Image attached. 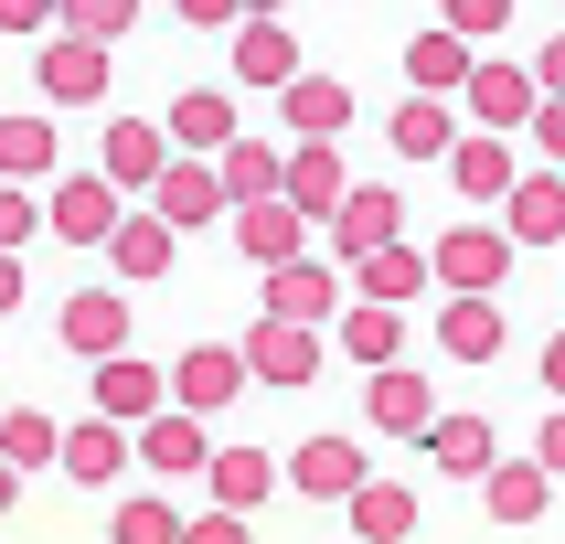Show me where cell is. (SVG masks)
Returning <instances> with one entry per match:
<instances>
[{
	"mask_svg": "<svg viewBox=\"0 0 565 544\" xmlns=\"http://www.w3.org/2000/svg\"><path fill=\"white\" fill-rule=\"evenodd\" d=\"M171 128H182V139H224V107H214V96H182V107H171Z\"/></svg>",
	"mask_w": 565,
	"mask_h": 544,
	"instance_id": "d6986e66",
	"label": "cell"
},
{
	"mask_svg": "<svg viewBox=\"0 0 565 544\" xmlns=\"http://www.w3.org/2000/svg\"><path fill=\"white\" fill-rule=\"evenodd\" d=\"M64 470H75V480H107V470H118V427H75V438H64Z\"/></svg>",
	"mask_w": 565,
	"mask_h": 544,
	"instance_id": "52a82bcc",
	"label": "cell"
},
{
	"mask_svg": "<svg viewBox=\"0 0 565 544\" xmlns=\"http://www.w3.org/2000/svg\"><path fill=\"white\" fill-rule=\"evenodd\" d=\"M107 224H118L107 182H64V192H54V235H75V246H107Z\"/></svg>",
	"mask_w": 565,
	"mask_h": 544,
	"instance_id": "6da1fadb",
	"label": "cell"
},
{
	"mask_svg": "<svg viewBox=\"0 0 565 544\" xmlns=\"http://www.w3.org/2000/svg\"><path fill=\"white\" fill-rule=\"evenodd\" d=\"M480 448H491L480 427H438V459H459V470H480Z\"/></svg>",
	"mask_w": 565,
	"mask_h": 544,
	"instance_id": "d4e9b609",
	"label": "cell"
},
{
	"mask_svg": "<svg viewBox=\"0 0 565 544\" xmlns=\"http://www.w3.org/2000/svg\"><path fill=\"white\" fill-rule=\"evenodd\" d=\"M160 256H171V235H160V224H128V235H118V267H128V278H150Z\"/></svg>",
	"mask_w": 565,
	"mask_h": 544,
	"instance_id": "4fadbf2b",
	"label": "cell"
},
{
	"mask_svg": "<svg viewBox=\"0 0 565 544\" xmlns=\"http://www.w3.org/2000/svg\"><path fill=\"white\" fill-rule=\"evenodd\" d=\"M118 544H182V534H171V512H160V502H128L118 512Z\"/></svg>",
	"mask_w": 565,
	"mask_h": 544,
	"instance_id": "5bb4252c",
	"label": "cell"
},
{
	"mask_svg": "<svg viewBox=\"0 0 565 544\" xmlns=\"http://www.w3.org/2000/svg\"><path fill=\"white\" fill-rule=\"evenodd\" d=\"M491 502H502V512H534V502H544V480H523V470H502V480H491Z\"/></svg>",
	"mask_w": 565,
	"mask_h": 544,
	"instance_id": "cb8c5ba5",
	"label": "cell"
},
{
	"mask_svg": "<svg viewBox=\"0 0 565 544\" xmlns=\"http://www.w3.org/2000/svg\"><path fill=\"white\" fill-rule=\"evenodd\" d=\"M395 139H406V150H438L448 118H438V107H406V118H395Z\"/></svg>",
	"mask_w": 565,
	"mask_h": 544,
	"instance_id": "ffe728a7",
	"label": "cell"
},
{
	"mask_svg": "<svg viewBox=\"0 0 565 544\" xmlns=\"http://www.w3.org/2000/svg\"><path fill=\"white\" fill-rule=\"evenodd\" d=\"M96 406H150V374H139V363H107V374H96Z\"/></svg>",
	"mask_w": 565,
	"mask_h": 544,
	"instance_id": "8fae6325",
	"label": "cell"
},
{
	"mask_svg": "<svg viewBox=\"0 0 565 544\" xmlns=\"http://www.w3.org/2000/svg\"><path fill=\"white\" fill-rule=\"evenodd\" d=\"M352 480H363V448L352 438H310L299 448V491H352Z\"/></svg>",
	"mask_w": 565,
	"mask_h": 544,
	"instance_id": "7a4b0ae2",
	"label": "cell"
},
{
	"mask_svg": "<svg viewBox=\"0 0 565 544\" xmlns=\"http://www.w3.org/2000/svg\"><path fill=\"white\" fill-rule=\"evenodd\" d=\"M150 128H118V139H107V182H128V171H150Z\"/></svg>",
	"mask_w": 565,
	"mask_h": 544,
	"instance_id": "9a60e30c",
	"label": "cell"
},
{
	"mask_svg": "<svg viewBox=\"0 0 565 544\" xmlns=\"http://www.w3.org/2000/svg\"><path fill=\"white\" fill-rule=\"evenodd\" d=\"M150 459L160 470H203V438H192V427H150Z\"/></svg>",
	"mask_w": 565,
	"mask_h": 544,
	"instance_id": "e0dca14e",
	"label": "cell"
},
{
	"mask_svg": "<svg viewBox=\"0 0 565 544\" xmlns=\"http://www.w3.org/2000/svg\"><path fill=\"white\" fill-rule=\"evenodd\" d=\"M224 395H235V363H224V352H192L182 363V406H224Z\"/></svg>",
	"mask_w": 565,
	"mask_h": 544,
	"instance_id": "ba28073f",
	"label": "cell"
},
{
	"mask_svg": "<svg viewBox=\"0 0 565 544\" xmlns=\"http://www.w3.org/2000/svg\"><path fill=\"white\" fill-rule=\"evenodd\" d=\"M214 491H224V502H256V491H267V459H256V448L214 459Z\"/></svg>",
	"mask_w": 565,
	"mask_h": 544,
	"instance_id": "30bf717a",
	"label": "cell"
},
{
	"mask_svg": "<svg viewBox=\"0 0 565 544\" xmlns=\"http://www.w3.org/2000/svg\"><path fill=\"white\" fill-rule=\"evenodd\" d=\"M0 310H22V267L11 256H0Z\"/></svg>",
	"mask_w": 565,
	"mask_h": 544,
	"instance_id": "484cf974",
	"label": "cell"
},
{
	"mask_svg": "<svg viewBox=\"0 0 565 544\" xmlns=\"http://www.w3.org/2000/svg\"><path fill=\"white\" fill-rule=\"evenodd\" d=\"M342 118V86H299V128H331Z\"/></svg>",
	"mask_w": 565,
	"mask_h": 544,
	"instance_id": "603a6c76",
	"label": "cell"
},
{
	"mask_svg": "<svg viewBox=\"0 0 565 544\" xmlns=\"http://www.w3.org/2000/svg\"><path fill=\"white\" fill-rule=\"evenodd\" d=\"M363 523L374 534H406V491H363Z\"/></svg>",
	"mask_w": 565,
	"mask_h": 544,
	"instance_id": "7402d4cb",
	"label": "cell"
},
{
	"mask_svg": "<svg viewBox=\"0 0 565 544\" xmlns=\"http://www.w3.org/2000/svg\"><path fill=\"white\" fill-rule=\"evenodd\" d=\"M384 224H395V203H384V192H363V203H352V214H342V246H374Z\"/></svg>",
	"mask_w": 565,
	"mask_h": 544,
	"instance_id": "2e32d148",
	"label": "cell"
},
{
	"mask_svg": "<svg viewBox=\"0 0 565 544\" xmlns=\"http://www.w3.org/2000/svg\"><path fill=\"white\" fill-rule=\"evenodd\" d=\"M512 224H523V235H565V192H555V182L512 192Z\"/></svg>",
	"mask_w": 565,
	"mask_h": 544,
	"instance_id": "9c48e42d",
	"label": "cell"
},
{
	"mask_svg": "<svg viewBox=\"0 0 565 544\" xmlns=\"http://www.w3.org/2000/svg\"><path fill=\"white\" fill-rule=\"evenodd\" d=\"M32 224H43V203H32V192H11V182H0V256H11V246H32Z\"/></svg>",
	"mask_w": 565,
	"mask_h": 544,
	"instance_id": "7c38bea8",
	"label": "cell"
},
{
	"mask_svg": "<svg viewBox=\"0 0 565 544\" xmlns=\"http://www.w3.org/2000/svg\"><path fill=\"white\" fill-rule=\"evenodd\" d=\"M246 75H288V32H278V22L246 32Z\"/></svg>",
	"mask_w": 565,
	"mask_h": 544,
	"instance_id": "ac0fdd59",
	"label": "cell"
},
{
	"mask_svg": "<svg viewBox=\"0 0 565 544\" xmlns=\"http://www.w3.org/2000/svg\"><path fill=\"white\" fill-rule=\"evenodd\" d=\"M43 86H54V96H96V86H107V54H86V43H54V54H43Z\"/></svg>",
	"mask_w": 565,
	"mask_h": 544,
	"instance_id": "5b68a950",
	"label": "cell"
},
{
	"mask_svg": "<svg viewBox=\"0 0 565 544\" xmlns=\"http://www.w3.org/2000/svg\"><path fill=\"white\" fill-rule=\"evenodd\" d=\"M32 459H64V438L22 406V416H0V470H32Z\"/></svg>",
	"mask_w": 565,
	"mask_h": 544,
	"instance_id": "3957f363",
	"label": "cell"
},
{
	"mask_svg": "<svg viewBox=\"0 0 565 544\" xmlns=\"http://www.w3.org/2000/svg\"><path fill=\"white\" fill-rule=\"evenodd\" d=\"M0 512H11V470H0Z\"/></svg>",
	"mask_w": 565,
	"mask_h": 544,
	"instance_id": "83f0119b",
	"label": "cell"
},
{
	"mask_svg": "<svg viewBox=\"0 0 565 544\" xmlns=\"http://www.w3.org/2000/svg\"><path fill=\"white\" fill-rule=\"evenodd\" d=\"M555 384H565V342H555Z\"/></svg>",
	"mask_w": 565,
	"mask_h": 544,
	"instance_id": "f1b7e54d",
	"label": "cell"
},
{
	"mask_svg": "<svg viewBox=\"0 0 565 544\" xmlns=\"http://www.w3.org/2000/svg\"><path fill=\"white\" fill-rule=\"evenodd\" d=\"M54 160V128L43 118H0V171H43Z\"/></svg>",
	"mask_w": 565,
	"mask_h": 544,
	"instance_id": "8992f818",
	"label": "cell"
},
{
	"mask_svg": "<svg viewBox=\"0 0 565 544\" xmlns=\"http://www.w3.org/2000/svg\"><path fill=\"white\" fill-rule=\"evenodd\" d=\"M192 544H235V523H203V534H192Z\"/></svg>",
	"mask_w": 565,
	"mask_h": 544,
	"instance_id": "4316f807",
	"label": "cell"
},
{
	"mask_svg": "<svg viewBox=\"0 0 565 544\" xmlns=\"http://www.w3.org/2000/svg\"><path fill=\"white\" fill-rule=\"evenodd\" d=\"M203 203H214V192L192 182V171H182V182H160V214H171V224H192V214H203Z\"/></svg>",
	"mask_w": 565,
	"mask_h": 544,
	"instance_id": "44dd1931",
	"label": "cell"
},
{
	"mask_svg": "<svg viewBox=\"0 0 565 544\" xmlns=\"http://www.w3.org/2000/svg\"><path fill=\"white\" fill-rule=\"evenodd\" d=\"M118 299H75V310H64V342H75V352H107V363H118Z\"/></svg>",
	"mask_w": 565,
	"mask_h": 544,
	"instance_id": "277c9868",
	"label": "cell"
}]
</instances>
